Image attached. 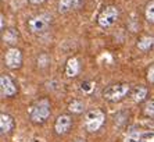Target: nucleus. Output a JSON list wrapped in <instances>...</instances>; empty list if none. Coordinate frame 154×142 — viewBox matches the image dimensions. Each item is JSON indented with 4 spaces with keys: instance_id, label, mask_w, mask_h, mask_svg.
Returning a JSON list of instances; mask_svg holds the SVG:
<instances>
[{
    "instance_id": "19",
    "label": "nucleus",
    "mask_w": 154,
    "mask_h": 142,
    "mask_svg": "<svg viewBox=\"0 0 154 142\" xmlns=\"http://www.w3.org/2000/svg\"><path fill=\"white\" fill-rule=\"evenodd\" d=\"M147 81L150 84H154V64H151L147 70Z\"/></svg>"
},
{
    "instance_id": "10",
    "label": "nucleus",
    "mask_w": 154,
    "mask_h": 142,
    "mask_svg": "<svg viewBox=\"0 0 154 142\" xmlns=\"http://www.w3.org/2000/svg\"><path fill=\"white\" fill-rule=\"evenodd\" d=\"M79 71V64H78V60L75 57L70 58L67 61V65H65V74L68 77H75Z\"/></svg>"
},
{
    "instance_id": "5",
    "label": "nucleus",
    "mask_w": 154,
    "mask_h": 142,
    "mask_svg": "<svg viewBox=\"0 0 154 142\" xmlns=\"http://www.w3.org/2000/svg\"><path fill=\"white\" fill-rule=\"evenodd\" d=\"M118 18V8L115 6H107L104 10H103L100 15H99V25L103 26V28H108L111 26L115 19Z\"/></svg>"
},
{
    "instance_id": "3",
    "label": "nucleus",
    "mask_w": 154,
    "mask_h": 142,
    "mask_svg": "<svg viewBox=\"0 0 154 142\" xmlns=\"http://www.w3.org/2000/svg\"><path fill=\"white\" fill-rule=\"evenodd\" d=\"M50 114V102L47 99H42L35 104L31 110V120L33 123H43Z\"/></svg>"
},
{
    "instance_id": "6",
    "label": "nucleus",
    "mask_w": 154,
    "mask_h": 142,
    "mask_svg": "<svg viewBox=\"0 0 154 142\" xmlns=\"http://www.w3.org/2000/svg\"><path fill=\"white\" fill-rule=\"evenodd\" d=\"M4 61L8 68H18L22 63V54L18 49H8L4 56Z\"/></svg>"
},
{
    "instance_id": "7",
    "label": "nucleus",
    "mask_w": 154,
    "mask_h": 142,
    "mask_svg": "<svg viewBox=\"0 0 154 142\" xmlns=\"http://www.w3.org/2000/svg\"><path fill=\"white\" fill-rule=\"evenodd\" d=\"M0 90H1V96H13L17 92V86L13 82V79L6 74L0 77Z\"/></svg>"
},
{
    "instance_id": "13",
    "label": "nucleus",
    "mask_w": 154,
    "mask_h": 142,
    "mask_svg": "<svg viewBox=\"0 0 154 142\" xmlns=\"http://www.w3.org/2000/svg\"><path fill=\"white\" fill-rule=\"evenodd\" d=\"M147 95V89L144 88V86H137L135 90H133V93H132V97H133V100L135 102H142L144 97Z\"/></svg>"
},
{
    "instance_id": "11",
    "label": "nucleus",
    "mask_w": 154,
    "mask_h": 142,
    "mask_svg": "<svg viewBox=\"0 0 154 142\" xmlns=\"http://www.w3.org/2000/svg\"><path fill=\"white\" fill-rule=\"evenodd\" d=\"M3 40L8 43V45H14V43H17V40H18V32L15 31V29H7L6 32L3 33Z\"/></svg>"
},
{
    "instance_id": "20",
    "label": "nucleus",
    "mask_w": 154,
    "mask_h": 142,
    "mask_svg": "<svg viewBox=\"0 0 154 142\" xmlns=\"http://www.w3.org/2000/svg\"><path fill=\"white\" fill-rule=\"evenodd\" d=\"M0 26L1 29H4V14H0Z\"/></svg>"
},
{
    "instance_id": "2",
    "label": "nucleus",
    "mask_w": 154,
    "mask_h": 142,
    "mask_svg": "<svg viewBox=\"0 0 154 142\" xmlns=\"http://www.w3.org/2000/svg\"><path fill=\"white\" fill-rule=\"evenodd\" d=\"M104 120H106V116H104V113L102 110L99 109L90 110V111H88V114L85 117L84 125L89 132H95V131H97L103 125Z\"/></svg>"
},
{
    "instance_id": "12",
    "label": "nucleus",
    "mask_w": 154,
    "mask_h": 142,
    "mask_svg": "<svg viewBox=\"0 0 154 142\" xmlns=\"http://www.w3.org/2000/svg\"><path fill=\"white\" fill-rule=\"evenodd\" d=\"M153 45H154V39L150 38V36H143V38H140V40L137 42V47H139V50H142V52L148 50Z\"/></svg>"
},
{
    "instance_id": "16",
    "label": "nucleus",
    "mask_w": 154,
    "mask_h": 142,
    "mask_svg": "<svg viewBox=\"0 0 154 142\" xmlns=\"http://www.w3.org/2000/svg\"><path fill=\"white\" fill-rule=\"evenodd\" d=\"M84 103L81 102V100H74L72 103H70V106H68V109L72 111V113H81L82 110H84Z\"/></svg>"
},
{
    "instance_id": "1",
    "label": "nucleus",
    "mask_w": 154,
    "mask_h": 142,
    "mask_svg": "<svg viewBox=\"0 0 154 142\" xmlns=\"http://www.w3.org/2000/svg\"><path fill=\"white\" fill-rule=\"evenodd\" d=\"M129 92V84L126 82H119V84H113L108 88H106L103 92V96L108 102H118Z\"/></svg>"
},
{
    "instance_id": "22",
    "label": "nucleus",
    "mask_w": 154,
    "mask_h": 142,
    "mask_svg": "<svg viewBox=\"0 0 154 142\" xmlns=\"http://www.w3.org/2000/svg\"><path fill=\"white\" fill-rule=\"evenodd\" d=\"M77 142H84V141H77Z\"/></svg>"
},
{
    "instance_id": "17",
    "label": "nucleus",
    "mask_w": 154,
    "mask_h": 142,
    "mask_svg": "<svg viewBox=\"0 0 154 142\" xmlns=\"http://www.w3.org/2000/svg\"><path fill=\"white\" fill-rule=\"evenodd\" d=\"M93 86H95V84H93L92 81H85V82H82V85H81V89L84 90V92H86V93H90L92 89H93Z\"/></svg>"
},
{
    "instance_id": "21",
    "label": "nucleus",
    "mask_w": 154,
    "mask_h": 142,
    "mask_svg": "<svg viewBox=\"0 0 154 142\" xmlns=\"http://www.w3.org/2000/svg\"><path fill=\"white\" fill-rule=\"evenodd\" d=\"M29 1H31L32 4H40V3H43L45 0H29Z\"/></svg>"
},
{
    "instance_id": "4",
    "label": "nucleus",
    "mask_w": 154,
    "mask_h": 142,
    "mask_svg": "<svg viewBox=\"0 0 154 142\" xmlns=\"http://www.w3.org/2000/svg\"><path fill=\"white\" fill-rule=\"evenodd\" d=\"M51 22V15L47 13H43V14H39L36 17L29 19L28 22V26L31 29V32L33 33H40V32H45L46 29L49 28Z\"/></svg>"
},
{
    "instance_id": "9",
    "label": "nucleus",
    "mask_w": 154,
    "mask_h": 142,
    "mask_svg": "<svg viewBox=\"0 0 154 142\" xmlns=\"http://www.w3.org/2000/svg\"><path fill=\"white\" fill-rule=\"evenodd\" d=\"M13 125H14L13 118L8 114H6V113H1V116H0V131H1V134L10 132L13 129Z\"/></svg>"
},
{
    "instance_id": "14",
    "label": "nucleus",
    "mask_w": 154,
    "mask_h": 142,
    "mask_svg": "<svg viewBox=\"0 0 154 142\" xmlns=\"http://www.w3.org/2000/svg\"><path fill=\"white\" fill-rule=\"evenodd\" d=\"M74 4V0H60L58 1V11L60 13H67Z\"/></svg>"
},
{
    "instance_id": "8",
    "label": "nucleus",
    "mask_w": 154,
    "mask_h": 142,
    "mask_svg": "<svg viewBox=\"0 0 154 142\" xmlns=\"http://www.w3.org/2000/svg\"><path fill=\"white\" fill-rule=\"evenodd\" d=\"M71 125H72V118H71L68 114H61V116L56 120L54 128H56V132H57V134H65V132H68V129L71 128Z\"/></svg>"
},
{
    "instance_id": "15",
    "label": "nucleus",
    "mask_w": 154,
    "mask_h": 142,
    "mask_svg": "<svg viewBox=\"0 0 154 142\" xmlns=\"http://www.w3.org/2000/svg\"><path fill=\"white\" fill-rule=\"evenodd\" d=\"M144 14H146L147 21L154 22V0L153 1H150L147 6H146V11H144Z\"/></svg>"
},
{
    "instance_id": "18",
    "label": "nucleus",
    "mask_w": 154,
    "mask_h": 142,
    "mask_svg": "<svg viewBox=\"0 0 154 142\" xmlns=\"http://www.w3.org/2000/svg\"><path fill=\"white\" fill-rule=\"evenodd\" d=\"M144 111H146L147 116H154V99H150V102H147Z\"/></svg>"
}]
</instances>
